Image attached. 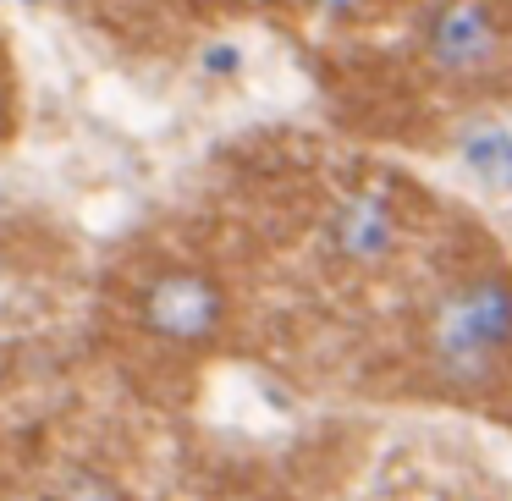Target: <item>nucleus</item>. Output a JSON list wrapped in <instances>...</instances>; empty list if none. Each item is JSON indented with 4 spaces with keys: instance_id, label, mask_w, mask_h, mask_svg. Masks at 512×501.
Wrapping results in <instances>:
<instances>
[{
    "instance_id": "20e7f679",
    "label": "nucleus",
    "mask_w": 512,
    "mask_h": 501,
    "mask_svg": "<svg viewBox=\"0 0 512 501\" xmlns=\"http://www.w3.org/2000/svg\"><path fill=\"white\" fill-rule=\"evenodd\" d=\"M320 243L325 259L353 276H380V270L397 265L402 243H408V221H402V204L386 188H347L342 199L325 210L320 221Z\"/></svg>"
},
{
    "instance_id": "f257e3e1",
    "label": "nucleus",
    "mask_w": 512,
    "mask_h": 501,
    "mask_svg": "<svg viewBox=\"0 0 512 501\" xmlns=\"http://www.w3.org/2000/svg\"><path fill=\"white\" fill-rule=\"evenodd\" d=\"M430 358L446 386L485 391L512 364V270L474 259L441 287L430 309Z\"/></svg>"
},
{
    "instance_id": "7ed1b4c3",
    "label": "nucleus",
    "mask_w": 512,
    "mask_h": 501,
    "mask_svg": "<svg viewBox=\"0 0 512 501\" xmlns=\"http://www.w3.org/2000/svg\"><path fill=\"white\" fill-rule=\"evenodd\" d=\"M138 325L166 347H210L226 325V287L199 265H166L138 292Z\"/></svg>"
},
{
    "instance_id": "f03ea898",
    "label": "nucleus",
    "mask_w": 512,
    "mask_h": 501,
    "mask_svg": "<svg viewBox=\"0 0 512 501\" xmlns=\"http://www.w3.org/2000/svg\"><path fill=\"white\" fill-rule=\"evenodd\" d=\"M419 56L452 89H507L512 0H430L419 17Z\"/></svg>"
}]
</instances>
